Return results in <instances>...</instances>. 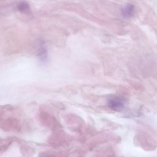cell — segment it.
I'll return each instance as SVG.
<instances>
[{
	"instance_id": "obj_1",
	"label": "cell",
	"mask_w": 157,
	"mask_h": 157,
	"mask_svg": "<svg viewBox=\"0 0 157 157\" xmlns=\"http://www.w3.org/2000/svg\"><path fill=\"white\" fill-rule=\"evenodd\" d=\"M0 127L6 132H18L21 131L22 122L18 117L10 116L5 118H1Z\"/></svg>"
},
{
	"instance_id": "obj_2",
	"label": "cell",
	"mask_w": 157,
	"mask_h": 157,
	"mask_svg": "<svg viewBox=\"0 0 157 157\" xmlns=\"http://www.w3.org/2000/svg\"><path fill=\"white\" fill-rule=\"evenodd\" d=\"M39 121L44 127L52 131L59 128V124L56 118L53 115L45 111H41L39 113Z\"/></svg>"
},
{
	"instance_id": "obj_3",
	"label": "cell",
	"mask_w": 157,
	"mask_h": 157,
	"mask_svg": "<svg viewBox=\"0 0 157 157\" xmlns=\"http://www.w3.org/2000/svg\"><path fill=\"white\" fill-rule=\"evenodd\" d=\"M107 104L111 109L118 112L123 110L125 106L124 100L118 97H113L109 98L107 101Z\"/></svg>"
},
{
	"instance_id": "obj_4",
	"label": "cell",
	"mask_w": 157,
	"mask_h": 157,
	"mask_svg": "<svg viewBox=\"0 0 157 157\" xmlns=\"http://www.w3.org/2000/svg\"><path fill=\"white\" fill-rule=\"evenodd\" d=\"M18 140L17 138L13 137H10L2 140H1L0 144V154L5 151L13 142Z\"/></svg>"
},
{
	"instance_id": "obj_5",
	"label": "cell",
	"mask_w": 157,
	"mask_h": 157,
	"mask_svg": "<svg viewBox=\"0 0 157 157\" xmlns=\"http://www.w3.org/2000/svg\"><path fill=\"white\" fill-rule=\"evenodd\" d=\"M134 5L131 3H128L121 9V14L124 18H130L134 15Z\"/></svg>"
},
{
	"instance_id": "obj_6",
	"label": "cell",
	"mask_w": 157,
	"mask_h": 157,
	"mask_svg": "<svg viewBox=\"0 0 157 157\" xmlns=\"http://www.w3.org/2000/svg\"><path fill=\"white\" fill-rule=\"evenodd\" d=\"M17 8L20 12L25 14L29 15L31 13V10L29 4L25 1L19 2L17 5Z\"/></svg>"
}]
</instances>
